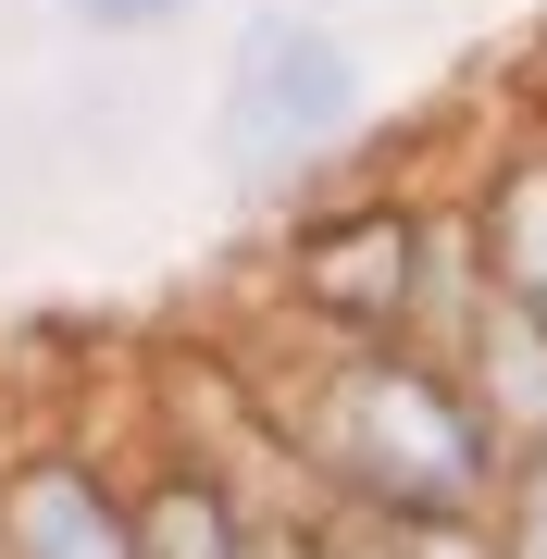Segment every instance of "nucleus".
I'll list each match as a JSON object with an SVG mask.
<instances>
[{
    "mask_svg": "<svg viewBox=\"0 0 547 559\" xmlns=\"http://www.w3.org/2000/svg\"><path fill=\"white\" fill-rule=\"evenodd\" d=\"M510 559H547V485L523 498V522H510Z\"/></svg>",
    "mask_w": 547,
    "mask_h": 559,
    "instance_id": "6",
    "label": "nucleus"
},
{
    "mask_svg": "<svg viewBox=\"0 0 547 559\" xmlns=\"http://www.w3.org/2000/svg\"><path fill=\"white\" fill-rule=\"evenodd\" d=\"M361 473L385 485V498H424V510H448V498L473 485V436L448 423V399H436V385L373 373V385H361Z\"/></svg>",
    "mask_w": 547,
    "mask_h": 559,
    "instance_id": "2",
    "label": "nucleus"
},
{
    "mask_svg": "<svg viewBox=\"0 0 547 559\" xmlns=\"http://www.w3.org/2000/svg\"><path fill=\"white\" fill-rule=\"evenodd\" d=\"M62 13H100V25H163V13H187V0H62Z\"/></svg>",
    "mask_w": 547,
    "mask_h": 559,
    "instance_id": "4",
    "label": "nucleus"
},
{
    "mask_svg": "<svg viewBox=\"0 0 547 559\" xmlns=\"http://www.w3.org/2000/svg\"><path fill=\"white\" fill-rule=\"evenodd\" d=\"M13 547H25V559H138V547L112 535V510L87 498V485H62V473L13 498Z\"/></svg>",
    "mask_w": 547,
    "mask_h": 559,
    "instance_id": "3",
    "label": "nucleus"
},
{
    "mask_svg": "<svg viewBox=\"0 0 547 559\" xmlns=\"http://www.w3.org/2000/svg\"><path fill=\"white\" fill-rule=\"evenodd\" d=\"M348 112V50L324 38V25H249V50H237V87H224V150L237 162H286V150H311L324 124Z\"/></svg>",
    "mask_w": 547,
    "mask_h": 559,
    "instance_id": "1",
    "label": "nucleus"
},
{
    "mask_svg": "<svg viewBox=\"0 0 547 559\" xmlns=\"http://www.w3.org/2000/svg\"><path fill=\"white\" fill-rule=\"evenodd\" d=\"M163 547H175V559H200V498H163Z\"/></svg>",
    "mask_w": 547,
    "mask_h": 559,
    "instance_id": "5",
    "label": "nucleus"
}]
</instances>
